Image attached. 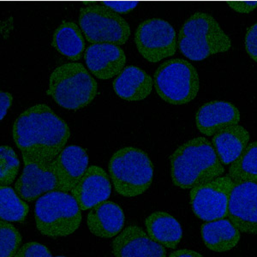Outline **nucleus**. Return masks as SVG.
<instances>
[{"mask_svg": "<svg viewBox=\"0 0 257 257\" xmlns=\"http://www.w3.org/2000/svg\"><path fill=\"white\" fill-rule=\"evenodd\" d=\"M24 165L23 173L15 184L16 191L24 201L32 202L46 193L56 190L58 178L52 161H31Z\"/></svg>", "mask_w": 257, "mask_h": 257, "instance_id": "12", "label": "nucleus"}, {"mask_svg": "<svg viewBox=\"0 0 257 257\" xmlns=\"http://www.w3.org/2000/svg\"><path fill=\"white\" fill-rule=\"evenodd\" d=\"M52 46L68 59L78 61L82 59L85 50L81 28L74 22L63 21L53 33Z\"/></svg>", "mask_w": 257, "mask_h": 257, "instance_id": "23", "label": "nucleus"}, {"mask_svg": "<svg viewBox=\"0 0 257 257\" xmlns=\"http://www.w3.org/2000/svg\"><path fill=\"white\" fill-rule=\"evenodd\" d=\"M228 218L242 233L257 235V184L242 182L231 190Z\"/></svg>", "mask_w": 257, "mask_h": 257, "instance_id": "11", "label": "nucleus"}, {"mask_svg": "<svg viewBox=\"0 0 257 257\" xmlns=\"http://www.w3.org/2000/svg\"><path fill=\"white\" fill-rule=\"evenodd\" d=\"M170 162L173 184L182 190H191L225 173L213 144L202 137L190 139L178 147Z\"/></svg>", "mask_w": 257, "mask_h": 257, "instance_id": "2", "label": "nucleus"}, {"mask_svg": "<svg viewBox=\"0 0 257 257\" xmlns=\"http://www.w3.org/2000/svg\"><path fill=\"white\" fill-rule=\"evenodd\" d=\"M135 42L141 55L150 63L175 55L178 48L174 28L161 18L144 21L137 29Z\"/></svg>", "mask_w": 257, "mask_h": 257, "instance_id": "9", "label": "nucleus"}, {"mask_svg": "<svg viewBox=\"0 0 257 257\" xmlns=\"http://www.w3.org/2000/svg\"><path fill=\"white\" fill-rule=\"evenodd\" d=\"M49 248L37 242H29L20 247L16 257H46L52 256Z\"/></svg>", "mask_w": 257, "mask_h": 257, "instance_id": "28", "label": "nucleus"}, {"mask_svg": "<svg viewBox=\"0 0 257 257\" xmlns=\"http://www.w3.org/2000/svg\"><path fill=\"white\" fill-rule=\"evenodd\" d=\"M0 98H1V101H0V105H1L0 119L3 120L4 117H6V113H7L10 107L12 106L13 97H12V94H10L8 92L1 91Z\"/></svg>", "mask_w": 257, "mask_h": 257, "instance_id": "32", "label": "nucleus"}, {"mask_svg": "<svg viewBox=\"0 0 257 257\" xmlns=\"http://www.w3.org/2000/svg\"><path fill=\"white\" fill-rule=\"evenodd\" d=\"M36 227L49 237H67L82 223L79 205L68 192L53 190L39 197L35 207Z\"/></svg>", "mask_w": 257, "mask_h": 257, "instance_id": "5", "label": "nucleus"}, {"mask_svg": "<svg viewBox=\"0 0 257 257\" xmlns=\"http://www.w3.org/2000/svg\"><path fill=\"white\" fill-rule=\"evenodd\" d=\"M58 178L56 190L70 192L88 169V155L82 147H65L59 156L52 161Z\"/></svg>", "mask_w": 257, "mask_h": 257, "instance_id": "16", "label": "nucleus"}, {"mask_svg": "<svg viewBox=\"0 0 257 257\" xmlns=\"http://www.w3.org/2000/svg\"><path fill=\"white\" fill-rule=\"evenodd\" d=\"M249 133L242 125L230 126L213 135V144L219 160L229 166L239 158L248 145Z\"/></svg>", "mask_w": 257, "mask_h": 257, "instance_id": "21", "label": "nucleus"}, {"mask_svg": "<svg viewBox=\"0 0 257 257\" xmlns=\"http://www.w3.org/2000/svg\"><path fill=\"white\" fill-rule=\"evenodd\" d=\"M244 47L248 55L257 63V23L247 30Z\"/></svg>", "mask_w": 257, "mask_h": 257, "instance_id": "29", "label": "nucleus"}, {"mask_svg": "<svg viewBox=\"0 0 257 257\" xmlns=\"http://www.w3.org/2000/svg\"><path fill=\"white\" fill-rule=\"evenodd\" d=\"M12 137L24 164L51 162L66 146L70 131L48 105L38 104L19 115L12 126Z\"/></svg>", "mask_w": 257, "mask_h": 257, "instance_id": "1", "label": "nucleus"}, {"mask_svg": "<svg viewBox=\"0 0 257 257\" xmlns=\"http://www.w3.org/2000/svg\"><path fill=\"white\" fill-rule=\"evenodd\" d=\"M138 1L141 0H113L111 3H106V6L118 14H128L138 7Z\"/></svg>", "mask_w": 257, "mask_h": 257, "instance_id": "30", "label": "nucleus"}, {"mask_svg": "<svg viewBox=\"0 0 257 257\" xmlns=\"http://www.w3.org/2000/svg\"><path fill=\"white\" fill-rule=\"evenodd\" d=\"M20 169V161L15 151L9 146L0 148V184L7 186L15 180Z\"/></svg>", "mask_w": 257, "mask_h": 257, "instance_id": "26", "label": "nucleus"}, {"mask_svg": "<svg viewBox=\"0 0 257 257\" xmlns=\"http://www.w3.org/2000/svg\"><path fill=\"white\" fill-rule=\"evenodd\" d=\"M108 169L114 189L124 197L140 196L152 184V161L142 149L134 147L118 149L111 156Z\"/></svg>", "mask_w": 257, "mask_h": 257, "instance_id": "6", "label": "nucleus"}, {"mask_svg": "<svg viewBox=\"0 0 257 257\" xmlns=\"http://www.w3.org/2000/svg\"><path fill=\"white\" fill-rule=\"evenodd\" d=\"M22 235L11 223L1 219L0 221V256H15L22 243Z\"/></svg>", "mask_w": 257, "mask_h": 257, "instance_id": "27", "label": "nucleus"}, {"mask_svg": "<svg viewBox=\"0 0 257 257\" xmlns=\"http://www.w3.org/2000/svg\"><path fill=\"white\" fill-rule=\"evenodd\" d=\"M117 96L127 101H140L149 96L154 87V80L145 70L130 65L117 75L112 83Z\"/></svg>", "mask_w": 257, "mask_h": 257, "instance_id": "19", "label": "nucleus"}, {"mask_svg": "<svg viewBox=\"0 0 257 257\" xmlns=\"http://www.w3.org/2000/svg\"><path fill=\"white\" fill-rule=\"evenodd\" d=\"M256 4L253 0H235L231 3V8L239 14H248L256 9Z\"/></svg>", "mask_w": 257, "mask_h": 257, "instance_id": "31", "label": "nucleus"}, {"mask_svg": "<svg viewBox=\"0 0 257 257\" xmlns=\"http://www.w3.org/2000/svg\"><path fill=\"white\" fill-rule=\"evenodd\" d=\"M79 24L86 40L94 43L122 46L131 36V28L121 16L104 5L84 6L80 9Z\"/></svg>", "mask_w": 257, "mask_h": 257, "instance_id": "8", "label": "nucleus"}, {"mask_svg": "<svg viewBox=\"0 0 257 257\" xmlns=\"http://www.w3.org/2000/svg\"><path fill=\"white\" fill-rule=\"evenodd\" d=\"M70 192L81 210H89L110 197L111 181L105 170L98 166H91Z\"/></svg>", "mask_w": 257, "mask_h": 257, "instance_id": "14", "label": "nucleus"}, {"mask_svg": "<svg viewBox=\"0 0 257 257\" xmlns=\"http://www.w3.org/2000/svg\"><path fill=\"white\" fill-rule=\"evenodd\" d=\"M125 217L119 205L105 201L91 209L87 225L91 233L101 238H111L123 230Z\"/></svg>", "mask_w": 257, "mask_h": 257, "instance_id": "18", "label": "nucleus"}, {"mask_svg": "<svg viewBox=\"0 0 257 257\" xmlns=\"http://www.w3.org/2000/svg\"><path fill=\"white\" fill-rule=\"evenodd\" d=\"M47 94L63 108L76 111L93 102L98 84L83 64L66 63L51 74Z\"/></svg>", "mask_w": 257, "mask_h": 257, "instance_id": "4", "label": "nucleus"}, {"mask_svg": "<svg viewBox=\"0 0 257 257\" xmlns=\"http://www.w3.org/2000/svg\"><path fill=\"white\" fill-rule=\"evenodd\" d=\"M231 41L218 21L205 12H196L178 33V48L192 61H202L231 49Z\"/></svg>", "mask_w": 257, "mask_h": 257, "instance_id": "3", "label": "nucleus"}, {"mask_svg": "<svg viewBox=\"0 0 257 257\" xmlns=\"http://www.w3.org/2000/svg\"><path fill=\"white\" fill-rule=\"evenodd\" d=\"M228 175L235 184L242 182L257 184V142L248 144L239 158L231 164Z\"/></svg>", "mask_w": 257, "mask_h": 257, "instance_id": "25", "label": "nucleus"}, {"mask_svg": "<svg viewBox=\"0 0 257 257\" xmlns=\"http://www.w3.org/2000/svg\"><path fill=\"white\" fill-rule=\"evenodd\" d=\"M235 183L229 175L219 176L190 190V205L196 217L213 221L228 217V205Z\"/></svg>", "mask_w": 257, "mask_h": 257, "instance_id": "10", "label": "nucleus"}, {"mask_svg": "<svg viewBox=\"0 0 257 257\" xmlns=\"http://www.w3.org/2000/svg\"><path fill=\"white\" fill-rule=\"evenodd\" d=\"M111 252L117 257H165L167 254L163 245L138 225H128L117 235L111 243Z\"/></svg>", "mask_w": 257, "mask_h": 257, "instance_id": "13", "label": "nucleus"}, {"mask_svg": "<svg viewBox=\"0 0 257 257\" xmlns=\"http://www.w3.org/2000/svg\"><path fill=\"white\" fill-rule=\"evenodd\" d=\"M10 186L0 187V218L8 222H24L30 207Z\"/></svg>", "mask_w": 257, "mask_h": 257, "instance_id": "24", "label": "nucleus"}, {"mask_svg": "<svg viewBox=\"0 0 257 257\" xmlns=\"http://www.w3.org/2000/svg\"><path fill=\"white\" fill-rule=\"evenodd\" d=\"M149 237L165 248L174 249L183 238V229L178 219L163 211L152 213L145 219Z\"/></svg>", "mask_w": 257, "mask_h": 257, "instance_id": "22", "label": "nucleus"}, {"mask_svg": "<svg viewBox=\"0 0 257 257\" xmlns=\"http://www.w3.org/2000/svg\"><path fill=\"white\" fill-rule=\"evenodd\" d=\"M201 236L205 245L216 253L230 251L238 244L241 231L230 219L207 221L201 227Z\"/></svg>", "mask_w": 257, "mask_h": 257, "instance_id": "20", "label": "nucleus"}, {"mask_svg": "<svg viewBox=\"0 0 257 257\" xmlns=\"http://www.w3.org/2000/svg\"><path fill=\"white\" fill-rule=\"evenodd\" d=\"M170 257H180V256H198L202 257V254L198 252L193 251L190 249H179L176 250L169 254Z\"/></svg>", "mask_w": 257, "mask_h": 257, "instance_id": "33", "label": "nucleus"}, {"mask_svg": "<svg viewBox=\"0 0 257 257\" xmlns=\"http://www.w3.org/2000/svg\"><path fill=\"white\" fill-rule=\"evenodd\" d=\"M240 111L232 103L213 100L202 105L196 114V127L206 137L213 135L230 126L238 124Z\"/></svg>", "mask_w": 257, "mask_h": 257, "instance_id": "17", "label": "nucleus"}, {"mask_svg": "<svg viewBox=\"0 0 257 257\" xmlns=\"http://www.w3.org/2000/svg\"><path fill=\"white\" fill-rule=\"evenodd\" d=\"M155 88L159 96L171 105H186L196 99L200 79L191 63L181 59L164 62L155 73Z\"/></svg>", "mask_w": 257, "mask_h": 257, "instance_id": "7", "label": "nucleus"}, {"mask_svg": "<svg viewBox=\"0 0 257 257\" xmlns=\"http://www.w3.org/2000/svg\"><path fill=\"white\" fill-rule=\"evenodd\" d=\"M87 67L97 78L111 79L123 70L126 55L120 46L111 43H94L86 49Z\"/></svg>", "mask_w": 257, "mask_h": 257, "instance_id": "15", "label": "nucleus"}]
</instances>
